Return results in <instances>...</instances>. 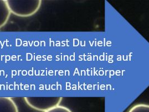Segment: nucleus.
Here are the masks:
<instances>
[{"instance_id": "1", "label": "nucleus", "mask_w": 149, "mask_h": 112, "mask_svg": "<svg viewBox=\"0 0 149 112\" xmlns=\"http://www.w3.org/2000/svg\"><path fill=\"white\" fill-rule=\"evenodd\" d=\"M11 13L20 17H29L40 9L41 0H6Z\"/></svg>"}, {"instance_id": "2", "label": "nucleus", "mask_w": 149, "mask_h": 112, "mask_svg": "<svg viewBox=\"0 0 149 112\" xmlns=\"http://www.w3.org/2000/svg\"><path fill=\"white\" fill-rule=\"evenodd\" d=\"M24 100L27 104L38 111L45 112L54 107L60 105L62 101L61 97H27Z\"/></svg>"}, {"instance_id": "3", "label": "nucleus", "mask_w": 149, "mask_h": 112, "mask_svg": "<svg viewBox=\"0 0 149 112\" xmlns=\"http://www.w3.org/2000/svg\"><path fill=\"white\" fill-rule=\"evenodd\" d=\"M0 112H19L17 106L10 97H0Z\"/></svg>"}, {"instance_id": "4", "label": "nucleus", "mask_w": 149, "mask_h": 112, "mask_svg": "<svg viewBox=\"0 0 149 112\" xmlns=\"http://www.w3.org/2000/svg\"><path fill=\"white\" fill-rule=\"evenodd\" d=\"M11 13L6 0H0V29L5 26Z\"/></svg>"}, {"instance_id": "5", "label": "nucleus", "mask_w": 149, "mask_h": 112, "mask_svg": "<svg viewBox=\"0 0 149 112\" xmlns=\"http://www.w3.org/2000/svg\"><path fill=\"white\" fill-rule=\"evenodd\" d=\"M127 112H149V104H136L132 106Z\"/></svg>"}, {"instance_id": "6", "label": "nucleus", "mask_w": 149, "mask_h": 112, "mask_svg": "<svg viewBox=\"0 0 149 112\" xmlns=\"http://www.w3.org/2000/svg\"><path fill=\"white\" fill-rule=\"evenodd\" d=\"M45 112H72V111L66 106L59 105Z\"/></svg>"}]
</instances>
